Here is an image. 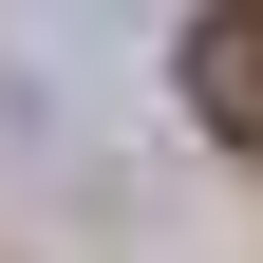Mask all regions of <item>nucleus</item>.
<instances>
[{
  "mask_svg": "<svg viewBox=\"0 0 263 263\" xmlns=\"http://www.w3.org/2000/svg\"><path fill=\"white\" fill-rule=\"evenodd\" d=\"M188 94H207V113H263V38H245V19L188 38Z\"/></svg>",
  "mask_w": 263,
  "mask_h": 263,
  "instance_id": "obj_1",
  "label": "nucleus"
}]
</instances>
